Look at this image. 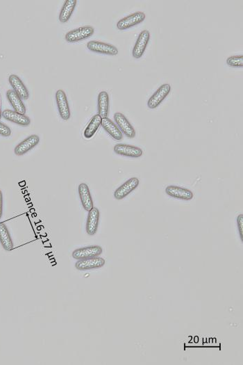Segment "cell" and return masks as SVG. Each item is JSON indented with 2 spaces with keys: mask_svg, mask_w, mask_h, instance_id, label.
I'll return each instance as SVG.
<instances>
[{
  "mask_svg": "<svg viewBox=\"0 0 243 365\" xmlns=\"http://www.w3.org/2000/svg\"><path fill=\"white\" fill-rule=\"evenodd\" d=\"M95 29L91 26H83L69 31L65 35V40L69 43L83 41L93 36Z\"/></svg>",
  "mask_w": 243,
  "mask_h": 365,
  "instance_id": "1",
  "label": "cell"
},
{
  "mask_svg": "<svg viewBox=\"0 0 243 365\" xmlns=\"http://www.w3.org/2000/svg\"><path fill=\"white\" fill-rule=\"evenodd\" d=\"M145 14L143 12H135L118 21L117 28L120 30H126L129 28L134 27L137 24L141 23L145 20Z\"/></svg>",
  "mask_w": 243,
  "mask_h": 365,
  "instance_id": "2",
  "label": "cell"
},
{
  "mask_svg": "<svg viewBox=\"0 0 243 365\" xmlns=\"http://www.w3.org/2000/svg\"><path fill=\"white\" fill-rule=\"evenodd\" d=\"M56 101L61 118L64 121H67L70 118L71 112L67 95L63 90L61 89L57 90L56 93Z\"/></svg>",
  "mask_w": 243,
  "mask_h": 365,
  "instance_id": "3",
  "label": "cell"
},
{
  "mask_svg": "<svg viewBox=\"0 0 243 365\" xmlns=\"http://www.w3.org/2000/svg\"><path fill=\"white\" fill-rule=\"evenodd\" d=\"M170 91H171V86L169 83H165L160 86L147 102V106L149 109H154L159 107L161 102L169 95Z\"/></svg>",
  "mask_w": 243,
  "mask_h": 365,
  "instance_id": "4",
  "label": "cell"
},
{
  "mask_svg": "<svg viewBox=\"0 0 243 365\" xmlns=\"http://www.w3.org/2000/svg\"><path fill=\"white\" fill-rule=\"evenodd\" d=\"M87 48L95 53L103 54L107 55H117L118 50L114 45L103 42L92 41L88 42Z\"/></svg>",
  "mask_w": 243,
  "mask_h": 365,
  "instance_id": "5",
  "label": "cell"
},
{
  "mask_svg": "<svg viewBox=\"0 0 243 365\" xmlns=\"http://www.w3.org/2000/svg\"><path fill=\"white\" fill-rule=\"evenodd\" d=\"M102 247L100 246H90L78 248L72 252L73 258L76 260H83V259L91 258V257H99L102 253Z\"/></svg>",
  "mask_w": 243,
  "mask_h": 365,
  "instance_id": "6",
  "label": "cell"
},
{
  "mask_svg": "<svg viewBox=\"0 0 243 365\" xmlns=\"http://www.w3.org/2000/svg\"><path fill=\"white\" fill-rule=\"evenodd\" d=\"M140 181L137 177H131L125 182L122 185L118 187L114 192V197L116 200H122L126 198L132 191H134L138 187Z\"/></svg>",
  "mask_w": 243,
  "mask_h": 365,
  "instance_id": "7",
  "label": "cell"
},
{
  "mask_svg": "<svg viewBox=\"0 0 243 365\" xmlns=\"http://www.w3.org/2000/svg\"><path fill=\"white\" fill-rule=\"evenodd\" d=\"M114 120L122 133L124 134L128 138H134L135 136L134 128L124 114L119 112L116 113L114 115Z\"/></svg>",
  "mask_w": 243,
  "mask_h": 365,
  "instance_id": "8",
  "label": "cell"
},
{
  "mask_svg": "<svg viewBox=\"0 0 243 365\" xmlns=\"http://www.w3.org/2000/svg\"><path fill=\"white\" fill-rule=\"evenodd\" d=\"M150 39V33L149 31L143 30L139 34L138 39L135 42L134 48H133V57L135 59L141 58L142 55L145 53L146 48Z\"/></svg>",
  "mask_w": 243,
  "mask_h": 365,
  "instance_id": "9",
  "label": "cell"
},
{
  "mask_svg": "<svg viewBox=\"0 0 243 365\" xmlns=\"http://www.w3.org/2000/svg\"><path fill=\"white\" fill-rule=\"evenodd\" d=\"M105 264L106 261L104 258L95 257L78 260L76 262L75 267L79 271H87L103 267Z\"/></svg>",
  "mask_w": 243,
  "mask_h": 365,
  "instance_id": "10",
  "label": "cell"
},
{
  "mask_svg": "<svg viewBox=\"0 0 243 365\" xmlns=\"http://www.w3.org/2000/svg\"><path fill=\"white\" fill-rule=\"evenodd\" d=\"M39 142L40 138L38 136L36 135H31L28 138L24 139L23 142L19 144L15 147L14 152H15V155L17 156L24 155V154L36 147L39 144Z\"/></svg>",
  "mask_w": 243,
  "mask_h": 365,
  "instance_id": "11",
  "label": "cell"
},
{
  "mask_svg": "<svg viewBox=\"0 0 243 365\" xmlns=\"http://www.w3.org/2000/svg\"><path fill=\"white\" fill-rule=\"evenodd\" d=\"M114 152L119 155L128 157L138 158L142 155V150L140 147L127 144H119L114 146Z\"/></svg>",
  "mask_w": 243,
  "mask_h": 365,
  "instance_id": "12",
  "label": "cell"
},
{
  "mask_svg": "<svg viewBox=\"0 0 243 365\" xmlns=\"http://www.w3.org/2000/svg\"><path fill=\"white\" fill-rule=\"evenodd\" d=\"M166 193L170 197L183 200V201H190L193 198L194 196L193 193L189 189L177 187V186H168L166 189Z\"/></svg>",
  "mask_w": 243,
  "mask_h": 365,
  "instance_id": "13",
  "label": "cell"
},
{
  "mask_svg": "<svg viewBox=\"0 0 243 365\" xmlns=\"http://www.w3.org/2000/svg\"><path fill=\"white\" fill-rule=\"evenodd\" d=\"M100 213L98 209L93 208L88 212L86 222V232L89 235H95L98 229Z\"/></svg>",
  "mask_w": 243,
  "mask_h": 365,
  "instance_id": "14",
  "label": "cell"
},
{
  "mask_svg": "<svg viewBox=\"0 0 243 365\" xmlns=\"http://www.w3.org/2000/svg\"><path fill=\"white\" fill-rule=\"evenodd\" d=\"M2 116L7 121L12 122L21 126H29L30 125V118L26 115L21 114L16 111L6 109L2 111Z\"/></svg>",
  "mask_w": 243,
  "mask_h": 365,
  "instance_id": "15",
  "label": "cell"
},
{
  "mask_svg": "<svg viewBox=\"0 0 243 365\" xmlns=\"http://www.w3.org/2000/svg\"><path fill=\"white\" fill-rule=\"evenodd\" d=\"M8 81L14 91L21 97L22 100H28L29 97V90L18 76L15 74H10L8 77Z\"/></svg>",
  "mask_w": 243,
  "mask_h": 365,
  "instance_id": "16",
  "label": "cell"
},
{
  "mask_svg": "<svg viewBox=\"0 0 243 365\" xmlns=\"http://www.w3.org/2000/svg\"><path fill=\"white\" fill-rule=\"evenodd\" d=\"M78 191H79L80 201H81L83 209L86 211L89 212L94 208L93 198L90 194L89 187L86 183L80 184L78 188Z\"/></svg>",
  "mask_w": 243,
  "mask_h": 365,
  "instance_id": "17",
  "label": "cell"
},
{
  "mask_svg": "<svg viewBox=\"0 0 243 365\" xmlns=\"http://www.w3.org/2000/svg\"><path fill=\"white\" fill-rule=\"evenodd\" d=\"M102 128L109 134V135L116 141H121L123 138L122 133L117 125L109 118H104L102 119L101 123Z\"/></svg>",
  "mask_w": 243,
  "mask_h": 365,
  "instance_id": "18",
  "label": "cell"
},
{
  "mask_svg": "<svg viewBox=\"0 0 243 365\" xmlns=\"http://www.w3.org/2000/svg\"><path fill=\"white\" fill-rule=\"evenodd\" d=\"M6 97L14 111L21 114L25 115L26 107L22 99L13 90H8L6 92Z\"/></svg>",
  "mask_w": 243,
  "mask_h": 365,
  "instance_id": "19",
  "label": "cell"
},
{
  "mask_svg": "<svg viewBox=\"0 0 243 365\" xmlns=\"http://www.w3.org/2000/svg\"><path fill=\"white\" fill-rule=\"evenodd\" d=\"M76 0H67L64 3L61 10L60 15H59V21L62 23H65L70 19L72 16L73 12L75 9Z\"/></svg>",
  "mask_w": 243,
  "mask_h": 365,
  "instance_id": "20",
  "label": "cell"
},
{
  "mask_svg": "<svg viewBox=\"0 0 243 365\" xmlns=\"http://www.w3.org/2000/svg\"><path fill=\"white\" fill-rule=\"evenodd\" d=\"M98 115L102 118H107L109 112V96L106 91H102L99 93L98 99Z\"/></svg>",
  "mask_w": 243,
  "mask_h": 365,
  "instance_id": "21",
  "label": "cell"
},
{
  "mask_svg": "<svg viewBox=\"0 0 243 365\" xmlns=\"http://www.w3.org/2000/svg\"><path fill=\"white\" fill-rule=\"evenodd\" d=\"M0 243L3 249L10 251L13 249V243L9 231L6 225L2 222H0Z\"/></svg>",
  "mask_w": 243,
  "mask_h": 365,
  "instance_id": "22",
  "label": "cell"
},
{
  "mask_svg": "<svg viewBox=\"0 0 243 365\" xmlns=\"http://www.w3.org/2000/svg\"><path fill=\"white\" fill-rule=\"evenodd\" d=\"M102 118L98 114L95 115L90 120V123L87 125L83 132V136L86 139H91L96 133L97 130L100 128Z\"/></svg>",
  "mask_w": 243,
  "mask_h": 365,
  "instance_id": "23",
  "label": "cell"
},
{
  "mask_svg": "<svg viewBox=\"0 0 243 365\" xmlns=\"http://www.w3.org/2000/svg\"><path fill=\"white\" fill-rule=\"evenodd\" d=\"M227 64L231 67L243 68V56L237 55L232 56L227 59Z\"/></svg>",
  "mask_w": 243,
  "mask_h": 365,
  "instance_id": "24",
  "label": "cell"
},
{
  "mask_svg": "<svg viewBox=\"0 0 243 365\" xmlns=\"http://www.w3.org/2000/svg\"><path fill=\"white\" fill-rule=\"evenodd\" d=\"M0 135L4 137H8L11 135V130L1 122H0Z\"/></svg>",
  "mask_w": 243,
  "mask_h": 365,
  "instance_id": "25",
  "label": "cell"
},
{
  "mask_svg": "<svg viewBox=\"0 0 243 365\" xmlns=\"http://www.w3.org/2000/svg\"><path fill=\"white\" fill-rule=\"evenodd\" d=\"M237 225L239 228L241 239L243 241V215H240L237 217Z\"/></svg>",
  "mask_w": 243,
  "mask_h": 365,
  "instance_id": "26",
  "label": "cell"
},
{
  "mask_svg": "<svg viewBox=\"0 0 243 365\" xmlns=\"http://www.w3.org/2000/svg\"><path fill=\"white\" fill-rule=\"evenodd\" d=\"M3 214V194L1 191L0 190V219L2 217Z\"/></svg>",
  "mask_w": 243,
  "mask_h": 365,
  "instance_id": "27",
  "label": "cell"
},
{
  "mask_svg": "<svg viewBox=\"0 0 243 365\" xmlns=\"http://www.w3.org/2000/svg\"><path fill=\"white\" fill-rule=\"evenodd\" d=\"M2 117V111H1V98H0V120Z\"/></svg>",
  "mask_w": 243,
  "mask_h": 365,
  "instance_id": "28",
  "label": "cell"
}]
</instances>
